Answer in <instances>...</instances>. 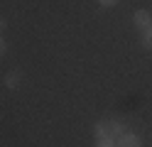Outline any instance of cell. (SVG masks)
Listing matches in <instances>:
<instances>
[{"instance_id":"obj_7","label":"cell","mask_w":152,"mask_h":147,"mask_svg":"<svg viewBox=\"0 0 152 147\" xmlns=\"http://www.w3.org/2000/svg\"><path fill=\"white\" fill-rule=\"evenodd\" d=\"M98 3H101L103 7H113V5H118L120 0H98Z\"/></svg>"},{"instance_id":"obj_5","label":"cell","mask_w":152,"mask_h":147,"mask_svg":"<svg viewBox=\"0 0 152 147\" xmlns=\"http://www.w3.org/2000/svg\"><path fill=\"white\" fill-rule=\"evenodd\" d=\"M142 47H145V49H152V27L142 32Z\"/></svg>"},{"instance_id":"obj_8","label":"cell","mask_w":152,"mask_h":147,"mask_svg":"<svg viewBox=\"0 0 152 147\" xmlns=\"http://www.w3.org/2000/svg\"><path fill=\"white\" fill-rule=\"evenodd\" d=\"M5 49H7V44H5V39H3V34H0V56L5 54Z\"/></svg>"},{"instance_id":"obj_1","label":"cell","mask_w":152,"mask_h":147,"mask_svg":"<svg viewBox=\"0 0 152 147\" xmlns=\"http://www.w3.org/2000/svg\"><path fill=\"white\" fill-rule=\"evenodd\" d=\"M123 132H125V127H123V123H118V120H101V123H96V127H93L96 140H118Z\"/></svg>"},{"instance_id":"obj_4","label":"cell","mask_w":152,"mask_h":147,"mask_svg":"<svg viewBox=\"0 0 152 147\" xmlns=\"http://www.w3.org/2000/svg\"><path fill=\"white\" fill-rule=\"evenodd\" d=\"M5 86L7 88H17V86H20V71H10V74H7L5 76Z\"/></svg>"},{"instance_id":"obj_2","label":"cell","mask_w":152,"mask_h":147,"mask_svg":"<svg viewBox=\"0 0 152 147\" xmlns=\"http://www.w3.org/2000/svg\"><path fill=\"white\" fill-rule=\"evenodd\" d=\"M118 147H142V140L135 135V132H123L118 140H115Z\"/></svg>"},{"instance_id":"obj_6","label":"cell","mask_w":152,"mask_h":147,"mask_svg":"<svg viewBox=\"0 0 152 147\" xmlns=\"http://www.w3.org/2000/svg\"><path fill=\"white\" fill-rule=\"evenodd\" d=\"M96 147H118V145H115V140H98Z\"/></svg>"},{"instance_id":"obj_3","label":"cell","mask_w":152,"mask_h":147,"mask_svg":"<svg viewBox=\"0 0 152 147\" xmlns=\"http://www.w3.org/2000/svg\"><path fill=\"white\" fill-rule=\"evenodd\" d=\"M132 20H135V27H140L142 32L152 27V15L147 12V10H137V12H135V17H132Z\"/></svg>"},{"instance_id":"obj_9","label":"cell","mask_w":152,"mask_h":147,"mask_svg":"<svg viewBox=\"0 0 152 147\" xmlns=\"http://www.w3.org/2000/svg\"><path fill=\"white\" fill-rule=\"evenodd\" d=\"M5 27H7V20H5V17H0V32H3Z\"/></svg>"}]
</instances>
